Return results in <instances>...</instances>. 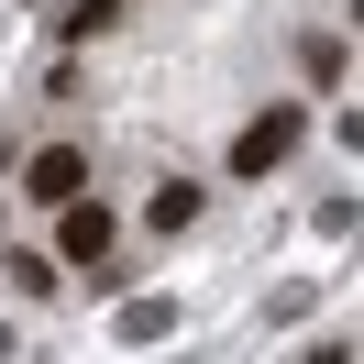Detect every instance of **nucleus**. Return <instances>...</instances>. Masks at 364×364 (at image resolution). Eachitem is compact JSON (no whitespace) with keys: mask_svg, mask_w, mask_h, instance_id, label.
<instances>
[{"mask_svg":"<svg viewBox=\"0 0 364 364\" xmlns=\"http://www.w3.org/2000/svg\"><path fill=\"white\" fill-rule=\"evenodd\" d=\"M298 133H309V111H254L243 144H232V177H276V166L298 155Z\"/></svg>","mask_w":364,"mask_h":364,"instance_id":"obj_1","label":"nucleus"},{"mask_svg":"<svg viewBox=\"0 0 364 364\" xmlns=\"http://www.w3.org/2000/svg\"><path fill=\"white\" fill-rule=\"evenodd\" d=\"M55 254H67V265H100V254H111V210H100L89 188L55 199Z\"/></svg>","mask_w":364,"mask_h":364,"instance_id":"obj_2","label":"nucleus"},{"mask_svg":"<svg viewBox=\"0 0 364 364\" xmlns=\"http://www.w3.org/2000/svg\"><path fill=\"white\" fill-rule=\"evenodd\" d=\"M23 188H33L45 210H55V199H77V188H89V155H77V144H45V155L23 166Z\"/></svg>","mask_w":364,"mask_h":364,"instance_id":"obj_3","label":"nucleus"},{"mask_svg":"<svg viewBox=\"0 0 364 364\" xmlns=\"http://www.w3.org/2000/svg\"><path fill=\"white\" fill-rule=\"evenodd\" d=\"M298 67H309L320 89H342V77H353V45H342V33H309V45H298Z\"/></svg>","mask_w":364,"mask_h":364,"instance_id":"obj_4","label":"nucleus"},{"mask_svg":"<svg viewBox=\"0 0 364 364\" xmlns=\"http://www.w3.org/2000/svg\"><path fill=\"white\" fill-rule=\"evenodd\" d=\"M144 221H155V232H188V221H199V188H188V177H166V188H155V210H144Z\"/></svg>","mask_w":364,"mask_h":364,"instance_id":"obj_5","label":"nucleus"},{"mask_svg":"<svg viewBox=\"0 0 364 364\" xmlns=\"http://www.w3.org/2000/svg\"><path fill=\"white\" fill-rule=\"evenodd\" d=\"M100 33H122V0H77L67 11V45H100Z\"/></svg>","mask_w":364,"mask_h":364,"instance_id":"obj_6","label":"nucleus"},{"mask_svg":"<svg viewBox=\"0 0 364 364\" xmlns=\"http://www.w3.org/2000/svg\"><path fill=\"white\" fill-rule=\"evenodd\" d=\"M177 331V309H166V298H133V309H122V342H166Z\"/></svg>","mask_w":364,"mask_h":364,"instance_id":"obj_7","label":"nucleus"},{"mask_svg":"<svg viewBox=\"0 0 364 364\" xmlns=\"http://www.w3.org/2000/svg\"><path fill=\"white\" fill-rule=\"evenodd\" d=\"M11 276H23V298H55V254H33V243H23V254H11Z\"/></svg>","mask_w":364,"mask_h":364,"instance_id":"obj_8","label":"nucleus"}]
</instances>
